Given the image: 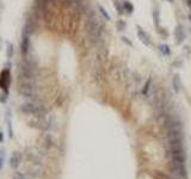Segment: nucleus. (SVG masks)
Instances as JSON below:
<instances>
[{
    "instance_id": "f257e3e1",
    "label": "nucleus",
    "mask_w": 191,
    "mask_h": 179,
    "mask_svg": "<svg viewBox=\"0 0 191 179\" xmlns=\"http://www.w3.org/2000/svg\"><path fill=\"white\" fill-rule=\"evenodd\" d=\"M21 110L27 115H34L36 117H44L47 115V109L41 104H37L35 102H27L22 104Z\"/></svg>"
},
{
    "instance_id": "f03ea898",
    "label": "nucleus",
    "mask_w": 191,
    "mask_h": 179,
    "mask_svg": "<svg viewBox=\"0 0 191 179\" xmlns=\"http://www.w3.org/2000/svg\"><path fill=\"white\" fill-rule=\"evenodd\" d=\"M36 85L34 82V79H23L19 81V86H18V92L22 94L23 97H27V98H32L36 94Z\"/></svg>"
},
{
    "instance_id": "7ed1b4c3",
    "label": "nucleus",
    "mask_w": 191,
    "mask_h": 179,
    "mask_svg": "<svg viewBox=\"0 0 191 179\" xmlns=\"http://www.w3.org/2000/svg\"><path fill=\"white\" fill-rule=\"evenodd\" d=\"M22 162V154L19 152H13L10 158V166L12 168H18Z\"/></svg>"
},
{
    "instance_id": "20e7f679",
    "label": "nucleus",
    "mask_w": 191,
    "mask_h": 179,
    "mask_svg": "<svg viewBox=\"0 0 191 179\" xmlns=\"http://www.w3.org/2000/svg\"><path fill=\"white\" fill-rule=\"evenodd\" d=\"M8 84H10V72L5 69L1 75H0V87L5 90V92H7V87H8Z\"/></svg>"
},
{
    "instance_id": "39448f33",
    "label": "nucleus",
    "mask_w": 191,
    "mask_h": 179,
    "mask_svg": "<svg viewBox=\"0 0 191 179\" xmlns=\"http://www.w3.org/2000/svg\"><path fill=\"white\" fill-rule=\"evenodd\" d=\"M29 47H30L29 37H27V32H24V36H23V40H22V43H21V52L23 53V55H27V54Z\"/></svg>"
},
{
    "instance_id": "423d86ee",
    "label": "nucleus",
    "mask_w": 191,
    "mask_h": 179,
    "mask_svg": "<svg viewBox=\"0 0 191 179\" xmlns=\"http://www.w3.org/2000/svg\"><path fill=\"white\" fill-rule=\"evenodd\" d=\"M43 145L44 147L47 148V149H50V148H53L54 147V139H53V136L51 135H47L44 140H43Z\"/></svg>"
},
{
    "instance_id": "0eeeda50",
    "label": "nucleus",
    "mask_w": 191,
    "mask_h": 179,
    "mask_svg": "<svg viewBox=\"0 0 191 179\" xmlns=\"http://www.w3.org/2000/svg\"><path fill=\"white\" fill-rule=\"evenodd\" d=\"M12 55H13V47L8 44V47H7V57H11Z\"/></svg>"
},
{
    "instance_id": "6e6552de",
    "label": "nucleus",
    "mask_w": 191,
    "mask_h": 179,
    "mask_svg": "<svg viewBox=\"0 0 191 179\" xmlns=\"http://www.w3.org/2000/svg\"><path fill=\"white\" fill-rule=\"evenodd\" d=\"M4 152H0V170L2 168V164H4Z\"/></svg>"
},
{
    "instance_id": "1a4fd4ad",
    "label": "nucleus",
    "mask_w": 191,
    "mask_h": 179,
    "mask_svg": "<svg viewBox=\"0 0 191 179\" xmlns=\"http://www.w3.org/2000/svg\"><path fill=\"white\" fill-rule=\"evenodd\" d=\"M186 5L189 7V12H190V16H191V0H186Z\"/></svg>"
},
{
    "instance_id": "9d476101",
    "label": "nucleus",
    "mask_w": 191,
    "mask_h": 179,
    "mask_svg": "<svg viewBox=\"0 0 191 179\" xmlns=\"http://www.w3.org/2000/svg\"><path fill=\"white\" fill-rule=\"evenodd\" d=\"M13 179H24V177L23 176H18V174H14Z\"/></svg>"
},
{
    "instance_id": "9b49d317",
    "label": "nucleus",
    "mask_w": 191,
    "mask_h": 179,
    "mask_svg": "<svg viewBox=\"0 0 191 179\" xmlns=\"http://www.w3.org/2000/svg\"><path fill=\"white\" fill-rule=\"evenodd\" d=\"M4 141V135H2V133L0 132V142H2Z\"/></svg>"
},
{
    "instance_id": "f8f14e48",
    "label": "nucleus",
    "mask_w": 191,
    "mask_h": 179,
    "mask_svg": "<svg viewBox=\"0 0 191 179\" xmlns=\"http://www.w3.org/2000/svg\"><path fill=\"white\" fill-rule=\"evenodd\" d=\"M41 1V4H47V2H49L50 0H40Z\"/></svg>"
}]
</instances>
